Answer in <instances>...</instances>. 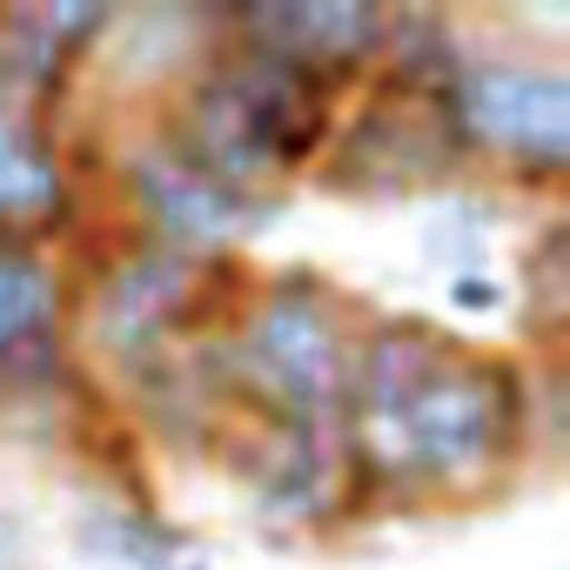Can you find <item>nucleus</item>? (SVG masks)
<instances>
[{
  "mask_svg": "<svg viewBox=\"0 0 570 570\" xmlns=\"http://www.w3.org/2000/svg\"><path fill=\"white\" fill-rule=\"evenodd\" d=\"M343 456L370 517L503 503L530 470V356L463 336L403 403L350 416Z\"/></svg>",
  "mask_w": 570,
  "mask_h": 570,
  "instance_id": "nucleus-1",
  "label": "nucleus"
},
{
  "mask_svg": "<svg viewBox=\"0 0 570 570\" xmlns=\"http://www.w3.org/2000/svg\"><path fill=\"white\" fill-rule=\"evenodd\" d=\"M108 175H101V215L121 222L128 235L175 248V255H242L255 235H268L289 208V195H248L215 181L208 168H195L161 128L155 115H108Z\"/></svg>",
  "mask_w": 570,
  "mask_h": 570,
  "instance_id": "nucleus-5",
  "label": "nucleus"
},
{
  "mask_svg": "<svg viewBox=\"0 0 570 570\" xmlns=\"http://www.w3.org/2000/svg\"><path fill=\"white\" fill-rule=\"evenodd\" d=\"M95 376L75 350V275L48 242L0 235V416L75 403Z\"/></svg>",
  "mask_w": 570,
  "mask_h": 570,
  "instance_id": "nucleus-8",
  "label": "nucleus"
},
{
  "mask_svg": "<svg viewBox=\"0 0 570 570\" xmlns=\"http://www.w3.org/2000/svg\"><path fill=\"white\" fill-rule=\"evenodd\" d=\"M95 195H81L68 181V155H61V121L8 101L0 108V235L14 242H48V248H75L95 222Z\"/></svg>",
  "mask_w": 570,
  "mask_h": 570,
  "instance_id": "nucleus-11",
  "label": "nucleus"
},
{
  "mask_svg": "<svg viewBox=\"0 0 570 570\" xmlns=\"http://www.w3.org/2000/svg\"><path fill=\"white\" fill-rule=\"evenodd\" d=\"M517 316H523V336L517 350L523 356H563V316H570V289H563V215L543 208V222L523 235L517 248Z\"/></svg>",
  "mask_w": 570,
  "mask_h": 570,
  "instance_id": "nucleus-15",
  "label": "nucleus"
},
{
  "mask_svg": "<svg viewBox=\"0 0 570 570\" xmlns=\"http://www.w3.org/2000/svg\"><path fill=\"white\" fill-rule=\"evenodd\" d=\"M222 41V0H141V8H115L81 95L115 101V108H161V95L202 61V48Z\"/></svg>",
  "mask_w": 570,
  "mask_h": 570,
  "instance_id": "nucleus-9",
  "label": "nucleus"
},
{
  "mask_svg": "<svg viewBox=\"0 0 570 570\" xmlns=\"http://www.w3.org/2000/svg\"><path fill=\"white\" fill-rule=\"evenodd\" d=\"M363 316L370 303H356L323 262L255 268V289L215 330L235 423H343Z\"/></svg>",
  "mask_w": 570,
  "mask_h": 570,
  "instance_id": "nucleus-3",
  "label": "nucleus"
},
{
  "mask_svg": "<svg viewBox=\"0 0 570 570\" xmlns=\"http://www.w3.org/2000/svg\"><path fill=\"white\" fill-rule=\"evenodd\" d=\"M336 108L343 95L303 61L222 35L148 115L215 181L248 195H296L330 148Z\"/></svg>",
  "mask_w": 570,
  "mask_h": 570,
  "instance_id": "nucleus-2",
  "label": "nucleus"
},
{
  "mask_svg": "<svg viewBox=\"0 0 570 570\" xmlns=\"http://www.w3.org/2000/svg\"><path fill=\"white\" fill-rule=\"evenodd\" d=\"M443 303L456 316H503L510 309V289H503L497 275H450L443 282Z\"/></svg>",
  "mask_w": 570,
  "mask_h": 570,
  "instance_id": "nucleus-17",
  "label": "nucleus"
},
{
  "mask_svg": "<svg viewBox=\"0 0 570 570\" xmlns=\"http://www.w3.org/2000/svg\"><path fill=\"white\" fill-rule=\"evenodd\" d=\"M75 557L101 563V570H175L195 537L155 503V497H115V490H88L75 503Z\"/></svg>",
  "mask_w": 570,
  "mask_h": 570,
  "instance_id": "nucleus-13",
  "label": "nucleus"
},
{
  "mask_svg": "<svg viewBox=\"0 0 570 570\" xmlns=\"http://www.w3.org/2000/svg\"><path fill=\"white\" fill-rule=\"evenodd\" d=\"M0 570H28V543H21V517L0 510Z\"/></svg>",
  "mask_w": 570,
  "mask_h": 570,
  "instance_id": "nucleus-18",
  "label": "nucleus"
},
{
  "mask_svg": "<svg viewBox=\"0 0 570 570\" xmlns=\"http://www.w3.org/2000/svg\"><path fill=\"white\" fill-rule=\"evenodd\" d=\"M175 570H215V563H208V557H202V550H188V557H181V563H175Z\"/></svg>",
  "mask_w": 570,
  "mask_h": 570,
  "instance_id": "nucleus-19",
  "label": "nucleus"
},
{
  "mask_svg": "<svg viewBox=\"0 0 570 570\" xmlns=\"http://www.w3.org/2000/svg\"><path fill=\"white\" fill-rule=\"evenodd\" d=\"M517 222V202L497 188V181H456L450 195H436V208L423 215L416 228V248L430 268L450 275H490V248L497 235Z\"/></svg>",
  "mask_w": 570,
  "mask_h": 570,
  "instance_id": "nucleus-14",
  "label": "nucleus"
},
{
  "mask_svg": "<svg viewBox=\"0 0 570 570\" xmlns=\"http://www.w3.org/2000/svg\"><path fill=\"white\" fill-rule=\"evenodd\" d=\"M563 450H570L563 356H530V470H557Z\"/></svg>",
  "mask_w": 570,
  "mask_h": 570,
  "instance_id": "nucleus-16",
  "label": "nucleus"
},
{
  "mask_svg": "<svg viewBox=\"0 0 570 570\" xmlns=\"http://www.w3.org/2000/svg\"><path fill=\"white\" fill-rule=\"evenodd\" d=\"M456 343H463V330H450V323H436V316H423V309H370L363 330H356V350H350L343 423L403 403Z\"/></svg>",
  "mask_w": 570,
  "mask_h": 570,
  "instance_id": "nucleus-12",
  "label": "nucleus"
},
{
  "mask_svg": "<svg viewBox=\"0 0 570 570\" xmlns=\"http://www.w3.org/2000/svg\"><path fill=\"white\" fill-rule=\"evenodd\" d=\"M436 108L483 181L510 202L557 208L570 181V68L550 48L470 41Z\"/></svg>",
  "mask_w": 570,
  "mask_h": 570,
  "instance_id": "nucleus-4",
  "label": "nucleus"
},
{
  "mask_svg": "<svg viewBox=\"0 0 570 570\" xmlns=\"http://www.w3.org/2000/svg\"><path fill=\"white\" fill-rule=\"evenodd\" d=\"M215 470L242 490L268 543H330L370 523L350 483L343 423H228Z\"/></svg>",
  "mask_w": 570,
  "mask_h": 570,
  "instance_id": "nucleus-7",
  "label": "nucleus"
},
{
  "mask_svg": "<svg viewBox=\"0 0 570 570\" xmlns=\"http://www.w3.org/2000/svg\"><path fill=\"white\" fill-rule=\"evenodd\" d=\"M383 0H222V35L303 61L336 95H356L383 68Z\"/></svg>",
  "mask_w": 570,
  "mask_h": 570,
  "instance_id": "nucleus-10",
  "label": "nucleus"
},
{
  "mask_svg": "<svg viewBox=\"0 0 570 570\" xmlns=\"http://www.w3.org/2000/svg\"><path fill=\"white\" fill-rule=\"evenodd\" d=\"M456 181H483V175L456 148L436 95H410L383 75L343 95L330 148L309 175V188L343 202H416V195H450Z\"/></svg>",
  "mask_w": 570,
  "mask_h": 570,
  "instance_id": "nucleus-6",
  "label": "nucleus"
}]
</instances>
